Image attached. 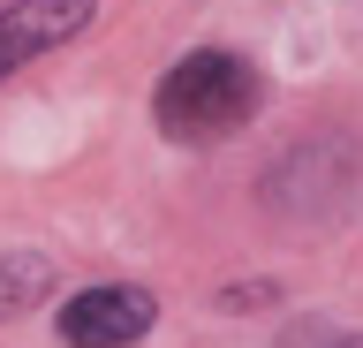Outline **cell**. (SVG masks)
I'll return each mask as SVG.
<instances>
[{
  "instance_id": "obj_2",
  "label": "cell",
  "mask_w": 363,
  "mask_h": 348,
  "mask_svg": "<svg viewBox=\"0 0 363 348\" xmlns=\"http://www.w3.org/2000/svg\"><path fill=\"white\" fill-rule=\"evenodd\" d=\"M159 318V303L129 280H106V288H84V296L61 303V341L68 348H129L144 341Z\"/></svg>"
},
{
  "instance_id": "obj_3",
  "label": "cell",
  "mask_w": 363,
  "mask_h": 348,
  "mask_svg": "<svg viewBox=\"0 0 363 348\" xmlns=\"http://www.w3.org/2000/svg\"><path fill=\"white\" fill-rule=\"evenodd\" d=\"M91 23V0H16V8H0V84L30 61V53H53L61 38Z\"/></svg>"
},
{
  "instance_id": "obj_5",
  "label": "cell",
  "mask_w": 363,
  "mask_h": 348,
  "mask_svg": "<svg viewBox=\"0 0 363 348\" xmlns=\"http://www.w3.org/2000/svg\"><path fill=\"white\" fill-rule=\"evenodd\" d=\"M340 348H363V341H340Z\"/></svg>"
},
{
  "instance_id": "obj_1",
  "label": "cell",
  "mask_w": 363,
  "mask_h": 348,
  "mask_svg": "<svg viewBox=\"0 0 363 348\" xmlns=\"http://www.w3.org/2000/svg\"><path fill=\"white\" fill-rule=\"evenodd\" d=\"M152 106H159V129L167 137L204 144V137H227V129H242L257 114V76L235 53H189V61L167 69Z\"/></svg>"
},
{
  "instance_id": "obj_4",
  "label": "cell",
  "mask_w": 363,
  "mask_h": 348,
  "mask_svg": "<svg viewBox=\"0 0 363 348\" xmlns=\"http://www.w3.org/2000/svg\"><path fill=\"white\" fill-rule=\"evenodd\" d=\"M45 288H53V257L45 250H0V318L45 303Z\"/></svg>"
}]
</instances>
